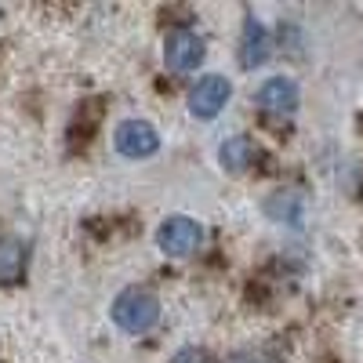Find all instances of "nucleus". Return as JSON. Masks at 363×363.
<instances>
[{"mask_svg": "<svg viewBox=\"0 0 363 363\" xmlns=\"http://www.w3.org/2000/svg\"><path fill=\"white\" fill-rule=\"evenodd\" d=\"M164 58H167V69L174 73H189L203 62V40L193 33V29H171L167 44H164Z\"/></svg>", "mask_w": 363, "mask_h": 363, "instance_id": "5", "label": "nucleus"}, {"mask_svg": "<svg viewBox=\"0 0 363 363\" xmlns=\"http://www.w3.org/2000/svg\"><path fill=\"white\" fill-rule=\"evenodd\" d=\"M160 320V301L153 291L145 287H131L124 294H116L113 301V323L120 330H128V335H145V330H153Z\"/></svg>", "mask_w": 363, "mask_h": 363, "instance_id": "1", "label": "nucleus"}, {"mask_svg": "<svg viewBox=\"0 0 363 363\" xmlns=\"http://www.w3.org/2000/svg\"><path fill=\"white\" fill-rule=\"evenodd\" d=\"M269 58V33L262 22H247L244 26V37H240V66L255 69Z\"/></svg>", "mask_w": 363, "mask_h": 363, "instance_id": "7", "label": "nucleus"}, {"mask_svg": "<svg viewBox=\"0 0 363 363\" xmlns=\"http://www.w3.org/2000/svg\"><path fill=\"white\" fill-rule=\"evenodd\" d=\"M258 109L269 116H291L298 109V84L291 77H269L258 87Z\"/></svg>", "mask_w": 363, "mask_h": 363, "instance_id": "6", "label": "nucleus"}, {"mask_svg": "<svg viewBox=\"0 0 363 363\" xmlns=\"http://www.w3.org/2000/svg\"><path fill=\"white\" fill-rule=\"evenodd\" d=\"M171 363H207V356H203L200 349H182Z\"/></svg>", "mask_w": 363, "mask_h": 363, "instance_id": "11", "label": "nucleus"}, {"mask_svg": "<svg viewBox=\"0 0 363 363\" xmlns=\"http://www.w3.org/2000/svg\"><path fill=\"white\" fill-rule=\"evenodd\" d=\"M113 145L120 157H131V160H145L153 157L160 149V135L153 124H145V120H124V124L116 128L113 135Z\"/></svg>", "mask_w": 363, "mask_h": 363, "instance_id": "3", "label": "nucleus"}, {"mask_svg": "<svg viewBox=\"0 0 363 363\" xmlns=\"http://www.w3.org/2000/svg\"><path fill=\"white\" fill-rule=\"evenodd\" d=\"M218 160H222V167H225L229 174L247 171V167H251V160H255V142H251V138H244V135H236V138L222 142Z\"/></svg>", "mask_w": 363, "mask_h": 363, "instance_id": "8", "label": "nucleus"}, {"mask_svg": "<svg viewBox=\"0 0 363 363\" xmlns=\"http://www.w3.org/2000/svg\"><path fill=\"white\" fill-rule=\"evenodd\" d=\"M265 215H269V218H277V222L294 225V222L301 218V196H298V193H291V189L272 193V196L265 200Z\"/></svg>", "mask_w": 363, "mask_h": 363, "instance_id": "9", "label": "nucleus"}, {"mask_svg": "<svg viewBox=\"0 0 363 363\" xmlns=\"http://www.w3.org/2000/svg\"><path fill=\"white\" fill-rule=\"evenodd\" d=\"M229 95H233V84H229L225 77H218V73H207V77H200V80L193 84V91H189V113H193L196 120H215V116L225 109Z\"/></svg>", "mask_w": 363, "mask_h": 363, "instance_id": "2", "label": "nucleus"}, {"mask_svg": "<svg viewBox=\"0 0 363 363\" xmlns=\"http://www.w3.org/2000/svg\"><path fill=\"white\" fill-rule=\"evenodd\" d=\"M22 258H26V247L18 240L11 236L0 240V284H15L22 277Z\"/></svg>", "mask_w": 363, "mask_h": 363, "instance_id": "10", "label": "nucleus"}, {"mask_svg": "<svg viewBox=\"0 0 363 363\" xmlns=\"http://www.w3.org/2000/svg\"><path fill=\"white\" fill-rule=\"evenodd\" d=\"M225 363H258V359H255V356H229Z\"/></svg>", "mask_w": 363, "mask_h": 363, "instance_id": "12", "label": "nucleus"}, {"mask_svg": "<svg viewBox=\"0 0 363 363\" xmlns=\"http://www.w3.org/2000/svg\"><path fill=\"white\" fill-rule=\"evenodd\" d=\"M157 244H160V251L171 255V258H186V255H193V251L203 244V229H200L193 218L174 215V218H167V222L160 225Z\"/></svg>", "mask_w": 363, "mask_h": 363, "instance_id": "4", "label": "nucleus"}]
</instances>
